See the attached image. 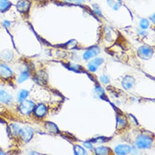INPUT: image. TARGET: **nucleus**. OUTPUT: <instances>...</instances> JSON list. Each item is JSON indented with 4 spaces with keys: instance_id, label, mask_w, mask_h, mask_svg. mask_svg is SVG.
Wrapping results in <instances>:
<instances>
[{
    "instance_id": "1",
    "label": "nucleus",
    "mask_w": 155,
    "mask_h": 155,
    "mask_svg": "<svg viewBox=\"0 0 155 155\" xmlns=\"http://www.w3.org/2000/svg\"><path fill=\"white\" fill-rule=\"evenodd\" d=\"M152 139L148 136L140 135L136 139V145L139 148H150L152 145Z\"/></svg>"
},
{
    "instance_id": "2",
    "label": "nucleus",
    "mask_w": 155,
    "mask_h": 155,
    "mask_svg": "<svg viewBox=\"0 0 155 155\" xmlns=\"http://www.w3.org/2000/svg\"><path fill=\"white\" fill-rule=\"evenodd\" d=\"M153 53L152 48L148 46H142L140 47L137 51L139 57L143 60H148L151 58Z\"/></svg>"
},
{
    "instance_id": "3",
    "label": "nucleus",
    "mask_w": 155,
    "mask_h": 155,
    "mask_svg": "<svg viewBox=\"0 0 155 155\" xmlns=\"http://www.w3.org/2000/svg\"><path fill=\"white\" fill-rule=\"evenodd\" d=\"M34 107V104L30 101H23L20 105V110L23 114H29Z\"/></svg>"
},
{
    "instance_id": "4",
    "label": "nucleus",
    "mask_w": 155,
    "mask_h": 155,
    "mask_svg": "<svg viewBox=\"0 0 155 155\" xmlns=\"http://www.w3.org/2000/svg\"><path fill=\"white\" fill-rule=\"evenodd\" d=\"M18 134L24 141L28 142L33 136V130L29 127H25L20 128Z\"/></svg>"
},
{
    "instance_id": "5",
    "label": "nucleus",
    "mask_w": 155,
    "mask_h": 155,
    "mask_svg": "<svg viewBox=\"0 0 155 155\" xmlns=\"http://www.w3.org/2000/svg\"><path fill=\"white\" fill-rule=\"evenodd\" d=\"M12 71L5 64H0V77L3 79H8L12 75Z\"/></svg>"
},
{
    "instance_id": "6",
    "label": "nucleus",
    "mask_w": 155,
    "mask_h": 155,
    "mask_svg": "<svg viewBox=\"0 0 155 155\" xmlns=\"http://www.w3.org/2000/svg\"><path fill=\"white\" fill-rule=\"evenodd\" d=\"M135 84V80L132 76L130 75H127L125 76L122 82V84L123 87L126 90H129Z\"/></svg>"
},
{
    "instance_id": "7",
    "label": "nucleus",
    "mask_w": 155,
    "mask_h": 155,
    "mask_svg": "<svg viewBox=\"0 0 155 155\" xmlns=\"http://www.w3.org/2000/svg\"><path fill=\"white\" fill-rule=\"evenodd\" d=\"M100 52V49L97 46L91 47L88 49L84 55V58L85 60H88L96 55H97Z\"/></svg>"
},
{
    "instance_id": "8",
    "label": "nucleus",
    "mask_w": 155,
    "mask_h": 155,
    "mask_svg": "<svg viewBox=\"0 0 155 155\" xmlns=\"http://www.w3.org/2000/svg\"><path fill=\"white\" fill-rule=\"evenodd\" d=\"M31 3L28 0H21L17 5V10L20 12H25L28 11L30 8Z\"/></svg>"
},
{
    "instance_id": "9",
    "label": "nucleus",
    "mask_w": 155,
    "mask_h": 155,
    "mask_svg": "<svg viewBox=\"0 0 155 155\" xmlns=\"http://www.w3.org/2000/svg\"><path fill=\"white\" fill-rule=\"evenodd\" d=\"M104 62V59L101 58H97L94 60H92L88 65V69L91 72L96 71L98 67L102 64V63Z\"/></svg>"
},
{
    "instance_id": "10",
    "label": "nucleus",
    "mask_w": 155,
    "mask_h": 155,
    "mask_svg": "<svg viewBox=\"0 0 155 155\" xmlns=\"http://www.w3.org/2000/svg\"><path fill=\"white\" fill-rule=\"evenodd\" d=\"M131 148L127 145H120L115 148V152L117 154H126L130 153Z\"/></svg>"
},
{
    "instance_id": "11",
    "label": "nucleus",
    "mask_w": 155,
    "mask_h": 155,
    "mask_svg": "<svg viewBox=\"0 0 155 155\" xmlns=\"http://www.w3.org/2000/svg\"><path fill=\"white\" fill-rule=\"evenodd\" d=\"M34 112H35V114H36V116H37L38 117L44 116L45 115V114L46 113V106L43 104H38L37 106L35 107Z\"/></svg>"
},
{
    "instance_id": "12",
    "label": "nucleus",
    "mask_w": 155,
    "mask_h": 155,
    "mask_svg": "<svg viewBox=\"0 0 155 155\" xmlns=\"http://www.w3.org/2000/svg\"><path fill=\"white\" fill-rule=\"evenodd\" d=\"M12 99V96L3 90H0V101L4 103H9Z\"/></svg>"
},
{
    "instance_id": "13",
    "label": "nucleus",
    "mask_w": 155,
    "mask_h": 155,
    "mask_svg": "<svg viewBox=\"0 0 155 155\" xmlns=\"http://www.w3.org/2000/svg\"><path fill=\"white\" fill-rule=\"evenodd\" d=\"M109 6L114 10L117 11L122 5L121 0H107Z\"/></svg>"
},
{
    "instance_id": "14",
    "label": "nucleus",
    "mask_w": 155,
    "mask_h": 155,
    "mask_svg": "<svg viewBox=\"0 0 155 155\" xmlns=\"http://www.w3.org/2000/svg\"><path fill=\"white\" fill-rule=\"evenodd\" d=\"M11 3L7 0H0V11L5 12L11 8Z\"/></svg>"
},
{
    "instance_id": "15",
    "label": "nucleus",
    "mask_w": 155,
    "mask_h": 155,
    "mask_svg": "<svg viewBox=\"0 0 155 155\" xmlns=\"http://www.w3.org/2000/svg\"><path fill=\"white\" fill-rule=\"evenodd\" d=\"M0 57L5 61H10L13 57V54L11 51L5 50L0 54Z\"/></svg>"
},
{
    "instance_id": "16",
    "label": "nucleus",
    "mask_w": 155,
    "mask_h": 155,
    "mask_svg": "<svg viewBox=\"0 0 155 155\" xmlns=\"http://www.w3.org/2000/svg\"><path fill=\"white\" fill-rule=\"evenodd\" d=\"M109 148L105 147H97L95 149V153L97 154H108Z\"/></svg>"
},
{
    "instance_id": "17",
    "label": "nucleus",
    "mask_w": 155,
    "mask_h": 155,
    "mask_svg": "<svg viewBox=\"0 0 155 155\" xmlns=\"http://www.w3.org/2000/svg\"><path fill=\"white\" fill-rule=\"evenodd\" d=\"M46 128L51 133H58V130L55 124L51 122H48L46 125Z\"/></svg>"
},
{
    "instance_id": "18",
    "label": "nucleus",
    "mask_w": 155,
    "mask_h": 155,
    "mask_svg": "<svg viewBox=\"0 0 155 155\" xmlns=\"http://www.w3.org/2000/svg\"><path fill=\"white\" fill-rule=\"evenodd\" d=\"M29 77V74L28 71H24L18 77V82L21 83L26 80H27Z\"/></svg>"
},
{
    "instance_id": "19",
    "label": "nucleus",
    "mask_w": 155,
    "mask_h": 155,
    "mask_svg": "<svg viewBox=\"0 0 155 155\" xmlns=\"http://www.w3.org/2000/svg\"><path fill=\"white\" fill-rule=\"evenodd\" d=\"M74 152L75 153V154H79V155H83L85 154V150H84V148L83 147H82L80 145H75L74 148Z\"/></svg>"
},
{
    "instance_id": "20",
    "label": "nucleus",
    "mask_w": 155,
    "mask_h": 155,
    "mask_svg": "<svg viewBox=\"0 0 155 155\" xmlns=\"http://www.w3.org/2000/svg\"><path fill=\"white\" fill-rule=\"evenodd\" d=\"M29 92L26 90H21L18 94V101L22 102L26 99V98L28 96Z\"/></svg>"
},
{
    "instance_id": "21",
    "label": "nucleus",
    "mask_w": 155,
    "mask_h": 155,
    "mask_svg": "<svg viewBox=\"0 0 155 155\" xmlns=\"http://www.w3.org/2000/svg\"><path fill=\"white\" fill-rule=\"evenodd\" d=\"M140 26L142 29H146L148 28L149 26V22L146 19H142L141 20L140 22Z\"/></svg>"
},
{
    "instance_id": "22",
    "label": "nucleus",
    "mask_w": 155,
    "mask_h": 155,
    "mask_svg": "<svg viewBox=\"0 0 155 155\" xmlns=\"http://www.w3.org/2000/svg\"><path fill=\"white\" fill-rule=\"evenodd\" d=\"M10 128H11V131H12L11 132L12 133H13L15 135L19 133V131H20V128H19V127L17 125H15V124L11 125Z\"/></svg>"
},
{
    "instance_id": "23",
    "label": "nucleus",
    "mask_w": 155,
    "mask_h": 155,
    "mask_svg": "<svg viewBox=\"0 0 155 155\" xmlns=\"http://www.w3.org/2000/svg\"><path fill=\"white\" fill-rule=\"evenodd\" d=\"M101 82H102L104 84H107L110 81H109V79L107 76L104 75L101 77Z\"/></svg>"
},
{
    "instance_id": "24",
    "label": "nucleus",
    "mask_w": 155,
    "mask_h": 155,
    "mask_svg": "<svg viewBox=\"0 0 155 155\" xmlns=\"http://www.w3.org/2000/svg\"><path fill=\"white\" fill-rule=\"evenodd\" d=\"M84 145L87 147V148H92V147H93V145H92V144L90 142H85L84 143Z\"/></svg>"
},
{
    "instance_id": "25",
    "label": "nucleus",
    "mask_w": 155,
    "mask_h": 155,
    "mask_svg": "<svg viewBox=\"0 0 155 155\" xmlns=\"http://www.w3.org/2000/svg\"><path fill=\"white\" fill-rule=\"evenodd\" d=\"M75 1H76V2L77 3H81L84 2V0H75Z\"/></svg>"
}]
</instances>
